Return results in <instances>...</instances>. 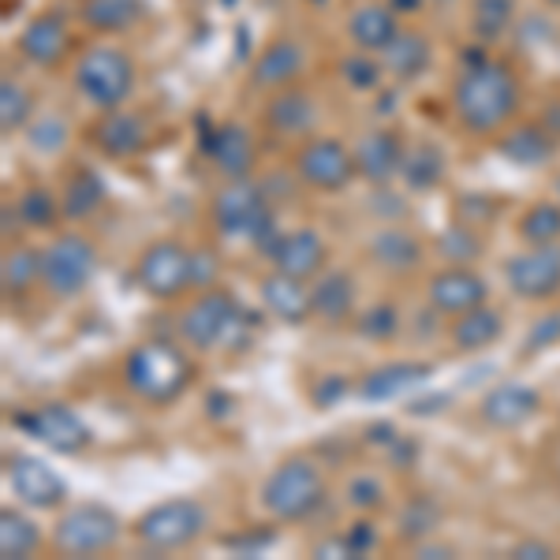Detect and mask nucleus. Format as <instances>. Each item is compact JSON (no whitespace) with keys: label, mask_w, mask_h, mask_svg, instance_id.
Segmentation results:
<instances>
[{"label":"nucleus","mask_w":560,"mask_h":560,"mask_svg":"<svg viewBox=\"0 0 560 560\" xmlns=\"http://www.w3.org/2000/svg\"><path fill=\"white\" fill-rule=\"evenodd\" d=\"M217 258L213 250H195V288H213Z\"/></svg>","instance_id":"obj_49"},{"label":"nucleus","mask_w":560,"mask_h":560,"mask_svg":"<svg viewBox=\"0 0 560 560\" xmlns=\"http://www.w3.org/2000/svg\"><path fill=\"white\" fill-rule=\"evenodd\" d=\"M4 475H8V490H12L15 501H23L26 509L49 512V509H60V504H65V497H68L65 478H60L38 456H26V453L8 456Z\"/></svg>","instance_id":"obj_13"},{"label":"nucleus","mask_w":560,"mask_h":560,"mask_svg":"<svg viewBox=\"0 0 560 560\" xmlns=\"http://www.w3.org/2000/svg\"><path fill=\"white\" fill-rule=\"evenodd\" d=\"M105 206V179L94 173V168L79 165L75 173L68 176L65 195H60V210H65V221H90L97 210Z\"/></svg>","instance_id":"obj_29"},{"label":"nucleus","mask_w":560,"mask_h":560,"mask_svg":"<svg viewBox=\"0 0 560 560\" xmlns=\"http://www.w3.org/2000/svg\"><path fill=\"white\" fill-rule=\"evenodd\" d=\"M97 269V247L83 232H60L42 250V288L57 300H75Z\"/></svg>","instance_id":"obj_9"},{"label":"nucleus","mask_w":560,"mask_h":560,"mask_svg":"<svg viewBox=\"0 0 560 560\" xmlns=\"http://www.w3.org/2000/svg\"><path fill=\"white\" fill-rule=\"evenodd\" d=\"M68 139H71V131L57 113H45L42 120L26 124V142H31L34 153H45V158H52V153L65 150Z\"/></svg>","instance_id":"obj_43"},{"label":"nucleus","mask_w":560,"mask_h":560,"mask_svg":"<svg viewBox=\"0 0 560 560\" xmlns=\"http://www.w3.org/2000/svg\"><path fill=\"white\" fill-rule=\"evenodd\" d=\"M512 557H527V560H549V557H557V549L549 546V541H538V538H527V541H520L516 549H512Z\"/></svg>","instance_id":"obj_50"},{"label":"nucleus","mask_w":560,"mask_h":560,"mask_svg":"<svg viewBox=\"0 0 560 560\" xmlns=\"http://www.w3.org/2000/svg\"><path fill=\"white\" fill-rule=\"evenodd\" d=\"M240 325H243V311H240L236 295L224 292V288H206V292L195 295V303L179 314V337L195 351H217L236 337Z\"/></svg>","instance_id":"obj_7"},{"label":"nucleus","mask_w":560,"mask_h":560,"mask_svg":"<svg viewBox=\"0 0 560 560\" xmlns=\"http://www.w3.org/2000/svg\"><path fill=\"white\" fill-rule=\"evenodd\" d=\"M135 280L150 300L173 303L195 288V250L179 240H153L135 261Z\"/></svg>","instance_id":"obj_6"},{"label":"nucleus","mask_w":560,"mask_h":560,"mask_svg":"<svg viewBox=\"0 0 560 560\" xmlns=\"http://www.w3.org/2000/svg\"><path fill=\"white\" fill-rule=\"evenodd\" d=\"M322 501H325V478L318 471V464L306 456L284 459L261 482V509L277 523H295L314 516L322 509Z\"/></svg>","instance_id":"obj_4"},{"label":"nucleus","mask_w":560,"mask_h":560,"mask_svg":"<svg viewBox=\"0 0 560 560\" xmlns=\"http://www.w3.org/2000/svg\"><path fill=\"white\" fill-rule=\"evenodd\" d=\"M348 393V385H345V377H337V374H329V377H322L318 385H314V404L318 408H332V404L340 400V396Z\"/></svg>","instance_id":"obj_47"},{"label":"nucleus","mask_w":560,"mask_h":560,"mask_svg":"<svg viewBox=\"0 0 560 560\" xmlns=\"http://www.w3.org/2000/svg\"><path fill=\"white\" fill-rule=\"evenodd\" d=\"M512 20H516V4L512 0H471V26L482 42L504 38Z\"/></svg>","instance_id":"obj_38"},{"label":"nucleus","mask_w":560,"mask_h":560,"mask_svg":"<svg viewBox=\"0 0 560 560\" xmlns=\"http://www.w3.org/2000/svg\"><path fill=\"white\" fill-rule=\"evenodd\" d=\"M261 303L273 318L288 325H303L306 318H314V284L292 273H273L261 277Z\"/></svg>","instance_id":"obj_17"},{"label":"nucleus","mask_w":560,"mask_h":560,"mask_svg":"<svg viewBox=\"0 0 560 560\" xmlns=\"http://www.w3.org/2000/svg\"><path fill=\"white\" fill-rule=\"evenodd\" d=\"M90 135H94V147L102 150L105 158L128 161L147 147V120L135 113H124V108H108Z\"/></svg>","instance_id":"obj_20"},{"label":"nucleus","mask_w":560,"mask_h":560,"mask_svg":"<svg viewBox=\"0 0 560 560\" xmlns=\"http://www.w3.org/2000/svg\"><path fill=\"white\" fill-rule=\"evenodd\" d=\"M415 191H430V187L441 184V176H445V161H441V153L433 147H419V150H408V158H404V173H400Z\"/></svg>","instance_id":"obj_40"},{"label":"nucleus","mask_w":560,"mask_h":560,"mask_svg":"<svg viewBox=\"0 0 560 560\" xmlns=\"http://www.w3.org/2000/svg\"><path fill=\"white\" fill-rule=\"evenodd\" d=\"M42 546V530L34 527L23 512L4 509L0 512V557L4 560H26Z\"/></svg>","instance_id":"obj_35"},{"label":"nucleus","mask_w":560,"mask_h":560,"mask_svg":"<svg viewBox=\"0 0 560 560\" xmlns=\"http://www.w3.org/2000/svg\"><path fill=\"white\" fill-rule=\"evenodd\" d=\"M15 422L60 456H75L90 445V427L71 408H65V404H42V408L20 415Z\"/></svg>","instance_id":"obj_14"},{"label":"nucleus","mask_w":560,"mask_h":560,"mask_svg":"<svg viewBox=\"0 0 560 560\" xmlns=\"http://www.w3.org/2000/svg\"><path fill=\"white\" fill-rule=\"evenodd\" d=\"M504 332V318L501 311H490V306H475V311L459 314V318L453 322V345L459 351H482L501 340Z\"/></svg>","instance_id":"obj_31"},{"label":"nucleus","mask_w":560,"mask_h":560,"mask_svg":"<svg viewBox=\"0 0 560 560\" xmlns=\"http://www.w3.org/2000/svg\"><path fill=\"white\" fill-rule=\"evenodd\" d=\"M382 501H385V490H382V482H377L374 475H359V478H351V482H348V504H351V509L374 512V509H382Z\"/></svg>","instance_id":"obj_46"},{"label":"nucleus","mask_w":560,"mask_h":560,"mask_svg":"<svg viewBox=\"0 0 560 560\" xmlns=\"http://www.w3.org/2000/svg\"><path fill=\"white\" fill-rule=\"evenodd\" d=\"M546 4H553V8H560V0H546Z\"/></svg>","instance_id":"obj_55"},{"label":"nucleus","mask_w":560,"mask_h":560,"mask_svg":"<svg viewBox=\"0 0 560 560\" xmlns=\"http://www.w3.org/2000/svg\"><path fill=\"white\" fill-rule=\"evenodd\" d=\"M520 108V79L504 60L467 57L453 83V113L471 135H497Z\"/></svg>","instance_id":"obj_1"},{"label":"nucleus","mask_w":560,"mask_h":560,"mask_svg":"<svg viewBox=\"0 0 560 560\" xmlns=\"http://www.w3.org/2000/svg\"><path fill=\"white\" fill-rule=\"evenodd\" d=\"M340 75L351 90H377L382 86V75H385V65L374 60V52H351V57L340 60Z\"/></svg>","instance_id":"obj_44"},{"label":"nucleus","mask_w":560,"mask_h":560,"mask_svg":"<svg viewBox=\"0 0 560 560\" xmlns=\"http://www.w3.org/2000/svg\"><path fill=\"white\" fill-rule=\"evenodd\" d=\"M20 52L23 60L38 68H57L60 60L71 52V31L57 12H42L23 26L20 34Z\"/></svg>","instance_id":"obj_19"},{"label":"nucleus","mask_w":560,"mask_h":560,"mask_svg":"<svg viewBox=\"0 0 560 560\" xmlns=\"http://www.w3.org/2000/svg\"><path fill=\"white\" fill-rule=\"evenodd\" d=\"M538 393L527 385H497L482 400V419L493 430H516L538 411Z\"/></svg>","instance_id":"obj_24"},{"label":"nucleus","mask_w":560,"mask_h":560,"mask_svg":"<svg viewBox=\"0 0 560 560\" xmlns=\"http://www.w3.org/2000/svg\"><path fill=\"white\" fill-rule=\"evenodd\" d=\"M557 135L541 124H527V128H516L509 139H501V153L516 165H546L557 150Z\"/></svg>","instance_id":"obj_33"},{"label":"nucleus","mask_w":560,"mask_h":560,"mask_svg":"<svg viewBox=\"0 0 560 560\" xmlns=\"http://www.w3.org/2000/svg\"><path fill=\"white\" fill-rule=\"evenodd\" d=\"M34 116V94L15 75L0 79V128L4 135H15L31 124Z\"/></svg>","instance_id":"obj_36"},{"label":"nucleus","mask_w":560,"mask_h":560,"mask_svg":"<svg viewBox=\"0 0 560 560\" xmlns=\"http://www.w3.org/2000/svg\"><path fill=\"white\" fill-rule=\"evenodd\" d=\"M266 124H269V131L288 135V139L306 135L318 124V102L300 86L273 90V97H269V105H266Z\"/></svg>","instance_id":"obj_23"},{"label":"nucleus","mask_w":560,"mask_h":560,"mask_svg":"<svg viewBox=\"0 0 560 560\" xmlns=\"http://www.w3.org/2000/svg\"><path fill=\"white\" fill-rule=\"evenodd\" d=\"M120 516L105 504H75L52 527V546L68 557H94L120 541Z\"/></svg>","instance_id":"obj_10"},{"label":"nucleus","mask_w":560,"mask_h":560,"mask_svg":"<svg viewBox=\"0 0 560 560\" xmlns=\"http://www.w3.org/2000/svg\"><path fill=\"white\" fill-rule=\"evenodd\" d=\"M292 168L306 187H314V191H345L351 179L359 176L355 153L337 139H306L303 147L295 150Z\"/></svg>","instance_id":"obj_11"},{"label":"nucleus","mask_w":560,"mask_h":560,"mask_svg":"<svg viewBox=\"0 0 560 560\" xmlns=\"http://www.w3.org/2000/svg\"><path fill=\"white\" fill-rule=\"evenodd\" d=\"M433 374L430 363H415V359H404V363H385L377 370H370L359 385V396L363 400H393V396L408 393V388L422 385Z\"/></svg>","instance_id":"obj_27"},{"label":"nucleus","mask_w":560,"mask_h":560,"mask_svg":"<svg viewBox=\"0 0 560 560\" xmlns=\"http://www.w3.org/2000/svg\"><path fill=\"white\" fill-rule=\"evenodd\" d=\"M210 221L224 240H250L258 250H266V255L280 240V229H277L273 206H269V198H266V187H258L250 176L229 179V184L213 195Z\"/></svg>","instance_id":"obj_2"},{"label":"nucleus","mask_w":560,"mask_h":560,"mask_svg":"<svg viewBox=\"0 0 560 560\" xmlns=\"http://www.w3.org/2000/svg\"><path fill=\"white\" fill-rule=\"evenodd\" d=\"M314 557H355L351 553V541H348V535H337V538H325V541H318L314 546Z\"/></svg>","instance_id":"obj_52"},{"label":"nucleus","mask_w":560,"mask_h":560,"mask_svg":"<svg viewBox=\"0 0 560 560\" xmlns=\"http://www.w3.org/2000/svg\"><path fill=\"white\" fill-rule=\"evenodd\" d=\"M202 530H206V509L191 501V497L161 501L135 520V538L147 549H153V553H173V549L191 546Z\"/></svg>","instance_id":"obj_8"},{"label":"nucleus","mask_w":560,"mask_h":560,"mask_svg":"<svg viewBox=\"0 0 560 560\" xmlns=\"http://www.w3.org/2000/svg\"><path fill=\"white\" fill-rule=\"evenodd\" d=\"M15 213H20V224H26V229H52V224L65 217L60 198L52 195L49 187H26V191L15 198Z\"/></svg>","instance_id":"obj_37"},{"label":"nucleus","mask_w":560,"mask_h":560,"mask_svg":"<svg viewBox=\"0 0 560 560\" xmlns=\"http://www.w3.org/2000/svg\"><path fill=\"white\" fill-rule=\"evenodd\" d=\"M0 284H4V295H26L34 284H42V250L8 243L4 261H0Z\"/></svg>","instance_id":"obj_32"},{"label":"nucleus","mask_w":560,"mask_h":560,"mask_svg":"<svg viewBox=\"0 0 560 560\" xmlns=\"http://www.w3.org/2000/svg\"><path fill=\"white\" fill-rule=\"evenodd\" d=\"M366 250H370V258L385 269V273H411V269H419L422 258H427L419 236L408 229H396V224L393 229L374 232V240L366 243Z\"/></svg>","instance_id":"obj_26"},{"label":"nucleus","mask_w":560,"mask_h":560,"mask_svg":"<svg viewBox=\"0 0 560 560\" xmlns=\"http://www.w3.org/2000/svg\"><path fill=\"white\" fill-rule=\"evenodd\" d=\"M75 90L94 108H120L135 94V65L124 49L113 45H94L75 65Z\"/></svg>","instance_id":"obj_5"},{"label":"nucleus","mask_w":560,"mask_h":560,"mask_svg":"<svg viewBox=\"0 0 560 560\" xmlns=\"http://www.w3.org/2000/svg\"><path fill=\"white\" fill-rule=\"evenodd\" d=\"M206 153L217 165V173L229 176V179H243L250 176L258 161V150H255V139L243 124H224L221 131H213V139L206 142Z\"/></svg>","instance_id":"obj_22"},{"label":"nucleus","mask_w":560,"mask_h":560,"mask_svg":"<svg viewBox=\"0 0 560 560\" xmlns=\"http://www.w3.org/2000/svg\"><path fill=\"white\" fill-rule=\"evenodd\" d=\"M348 541H351V553H355V557H366V553H370V549H374V546H377V530H374V527H370V523H366V520H359V523H355V527H351V530H348Z\"/></svg>","instance_id":"obj_48"},{"label":"nucleus","mask_w":560,"mask_h":560,"mask_svg":"<svg viewBox=\"0 0 560 560\" xmlns=\"http://www.w3.org/2000/svg\"><path fill=\"white\" fill-rule=\"evenodd\" d=\"M348 34L359 49L385 52L396 34H400V15H396L388 4H374V0H366V4H359L355 12H351Z\"/></svg>","instance_id":"obj_25"},{"label":"nucleus","mask_w":560,"mask_h":560,"mask_svg":"<svg viewBox=\"0 0 560 560\" xmlns=\"http://www.w3.org/2000/svg\"><path fill=\"white\" fill-rule=\"evenodd\" d=\"M419 557H453V546H419Z\"/></svg>","instance_id":"obj_53"},{"label":"nucleus","mask_w":560,"mask_h":560,"mask_svg":"<svg viewBox=\"0 0 560 560\" xmlns=\"http://www.w3.org/2000/svg\"><path fill=\"white\" fill-rule=\"evenodd\" d=\"M419 4H422V0H388V8H393L396 15H400V12H415Z\"/></svg>","instance_id":"obj_54"},{"label":"nucleus","mask_w":560,"mask_h":560,"mask_svg":"<svg viewBox=\"0 0 560 560\" xmlns=\"http://www.w3.org/2000/svg\"><path fill=\"white\" fill-rule=\"evenodd\" d=\"M433 60V49H430V38L422 31H400L393 38V45L382 52V65L388 75H396L400 83H411L419 79L422 71L430 68Z\"/></svg>","instance_id":"obj_28"},{"label":"nucleus","mask_w":560,"mask_h":560,"mask_svg":"<svg viewBox=\"0 0 560 560\" xmlns=\"http://www.w3.org/2000/svg\"><path fill=\"white\" fill-rule=\"evenodd\" d=\"M351 306H355V280L348 273L332 269V273L314 277V318L337 325L351 318Z\"/></svg>","instance_id":"obj_30"},{"label":"nucleus","mask_w":560,"mask_h":560,"mask_svg":"<svg viewBox=\"0 0 560 560\" xmlns=\"http://www.w3.org/2000/svg\"><path fill=\"white\" fill-rule=\"evenodd\" d=\"M549 340H560V314H549V318L530 332V348H546Z\"/></svg>","instance_id":"obj_51"},{"label":"nucleus","mask_w":560,"mask_h":560,"mask_svg":"<svg viewBox=\"0 0 560 560\" xmlns=\"http://www.w3.org/2000/svg\"><path fill=\"white\" fill-rule=\"evenodd\" d=\"M306 65L300 42L292 38H277L269 42L266 49L258 52L255 68H250V83L258 90H284V86H295V79H300V71Z\"/></svg>","instance_id":"obj_21"},{"label":"nucleus","mask_w":560,"mask_h":560,"mask_svg":"<svg viewBox=\"0 0 560 560\" xmlns=\"http://www.w3.org/2000/svg\"><path fill=\"white\" fill-rule=\"evenodd\" d=\"M486 280L475 273L471 266H445L441 273L430 277L427 284V303L438 314H448V318H459V314L475 311V306L486 303Z\"/></svg>","instance_id":"obj_15"},{"label":"nucleus","mask_w":560,"mask_h":560,"mask_svg":"<svg viewBox=\"0 0 560 560\" xmlns=\"http://www.w3.org/2000/svg\"><path fill=\"white\" fill-rule=\"evenodd\" d=\"M191 377L195 366L187 359V351L168 345V340H147L124 359V382L139 400L153 404V408L176 404L187 393Z\"/></svg>","instance_id":"obj_3"},{"label":"nucleus","mask_w":560,"mask_h":560,"mask_svg":"<svg viewBox=\"0 0 560 560\" xmlns=\"http://www.w3.org/2000/svg\"><path fill=\"white\" fill-rule=\"evenodd\" d=\"M438 520H441V512H438V504H433V497H411L400 512V538H411V541L430 538L433 530H438Z\"/></svg>","instance_id":"obj_42"},{"label":"nucleus","mask_w":560,"mask_h":560,"mask_svg":"<svg viewBox=\"0 0 560 560\" xmlns=\"http://www.w3.org/2000/svg\"><path fill=\"white\" fill-rule=\"evenodd\" d=\"M83 20L97 34H124L142 20V0H86Z\"/></svg>","instance_id":"obj_34"},{"label":"nucleus","mask_w":560,"mask_h":560,"mask_svg":"<svg viewBox=\"0 0 560 560\" xmlns=\"http://www.w3.org/2000/svg\"><path fill=\"white\" fill-rule=\"evenodd\" d=\"M438 255L448 261V266H471V261L482 255V240L471 224H453V229L441 232L438 240Z\"/></svg>","instance_id":"obj_41"},{"label":"nucleus","mask_w":560,"mask_h":560,"mask_svg":"<svg viewBox=\"0 0 560 560\" xmlns=\"http://www.w3.org/2000/svg\"><path fill=\"white\" fill-rule=\"evenodd\" d=\"M520 240H527L530 247L541 243H560V206L557 202H535L527 213L520 217Z\"/></svg>","instance_id":"obj_39"},{"label":"nucleus","mask_w":560,"mask_h":560,"mask_svg":"<svg viewBox=\"0 0 560 560\" xmlns=\"http://www.w3.org/2000/svg\"><path fill=\"white\" fill-rule=\"evenodd\" d=\"M400 332V311L393 303H377L359 318V337L366 340H393Z\"/></svg>","instance_id":"obj_45"},{"label":"nucleus","mask_w":560,"mask_h":560,"mask_svg":"<svg viewBox=\"0 0 560 560\" xmlns=\"http://www.w3.org/2000/svg\"><path fill=\"white\" fill-rule=\"evenodd\" d=\"M504 280L527 303L553 300L560 292V243H541V247L523 250L504 266Z\"/></svg>","instance_id":"obj_12"},{"label":"nucleus","mask_w":560,"mask_h":560,"mask_svg":"<svg viewBox=\"0 0 560 560\" xmlns=\"http://www.w3.org/2000/svg\"><path fill=\"white\" fill-rule=\"evenodd\" d=\"M351 153H355L359 176H363L366 184H374V187H385V184H393V179L404 173L408 147H404V139L396 131L382 128V131H366Z\"/></svg>","instance_id":"obj_16"},{"label":"nucleus","mask_w":560,"mask_h":560,"mask_svg":"<svg viewBox=\"0 0 560 560\" xmlns=\"http://www.w3.org/2000/svg\"><path fill=\"white\" fill-rule=\"evenodd\" d=\"M269 261H273V269H280V273L314 280L325 273V240L314 229L280 232V240L269 250Z\"/></svg>","instance_id":"obj_18"}]
</instances>
